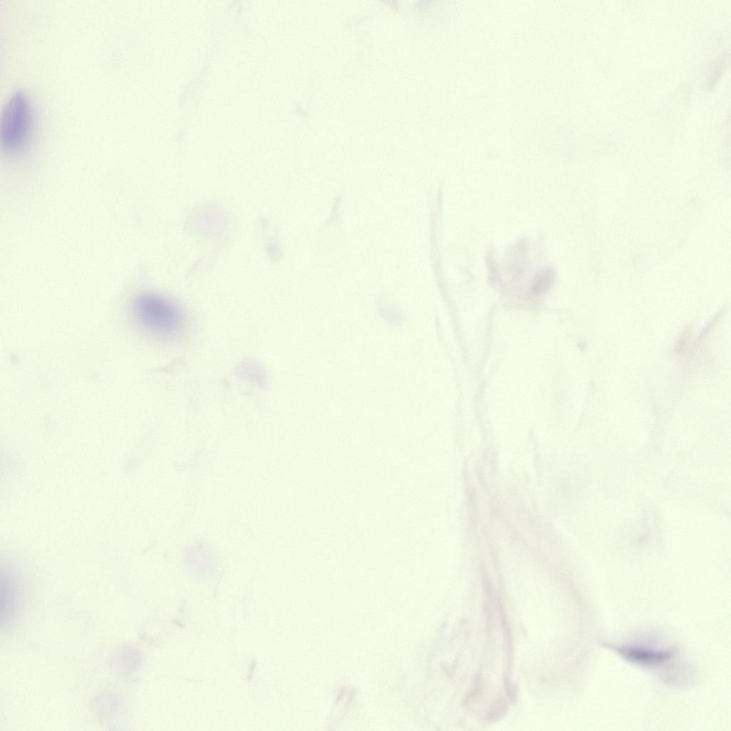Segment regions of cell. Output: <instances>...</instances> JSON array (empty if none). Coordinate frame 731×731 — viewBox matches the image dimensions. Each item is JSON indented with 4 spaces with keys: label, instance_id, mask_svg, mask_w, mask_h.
I'll list each match as a JSON object with an SVG mask.
<instances>
[{
    "label": "cell",
    "instance_id": "cell-1",
    "mask_svg": "<svg viewBox=\"0 0 731 731\" xmlns=\"http://www.w3.org/2000/svg\"><path fill=\"white\" fill-rule=\"evenodd\" d=\"M130 310L137 327L158 340L173 339L183 331L186 318L182 310L161 294L150 291L138 293L133 298Z\"/></svg>",
    "mask_w": 731,
    "mask_h": 731
},
{
    "label": "cell",
    "instance_id": "cell-2",
    "mask_svg": "<svg viewBox=\"0 0 731 731\" xmlns=\"http://www.w3.org/2000/svg\"><path fill=\"white\" fill-rule=\"evenodd\" d=\"M35 116L28 94L16 89L6 99L0 118V144L9 155H17L30 145L34 134Z\"/></svg>",
    "mask_w": 731,
    "mask_h": 731
},
{
    "label": "cell",
    "instance_id": "cell-3",
    "mask_svg": "<svg viewBox=\"0 0 731 731\" xmlns=\"http://www.w3.org/2000/svg\"><path fill=\"white\" fill-rule=\"evenodd\" d=\"M14 569L1 568L0 580L1 624L9 623L14 616L18 601V584Z\"/></svg>",
    "mask_w": 731,
    "mask_h": 731
},
{
    "label": "cell",
    "instance_id": "cell-4",
    "mask_svg": "<svg viewBox=\"0 0 731 731\" xmlns=\"http://www.w3.org/2000/svg\"><path fill=\"white\" fill-rule=\"evenodd\" d=\"M615 650L627 660L645 666L658 665L669 660L672 652L667 650H655L642 646L627 645L617 647Z\"/></svg>",
    "mask_w": 731,
    "mask_h": 731
},
{
    "label": "cell",
    "instance_id": "cell-5",
    "mask_svg": "<svg viewBox=\"0 0 731 731\" xmlns=\"http://www.w3.org/2000/svg\"><path fill=\"white\" fill-rule=\"evenodd\" d=\"M552 278L553 273L550 271L543 272L537 277L536 281L533 283V292L540 293L544 291L547 288H548Z\"/></svg>",
    "mask_w": 731,
    "mask_h": 731
}]
</instances>
